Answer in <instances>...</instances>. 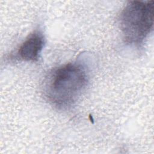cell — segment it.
<instances>
[{"label": "cell", "mask_w": 154, "mask_h": 154, "mask_svg": "<svg viewBox=\"0 0 154 154\" xmlns=\"http://www.w3.org/2000/svg\"><path fill=\"white\" fill-rule=\"evenodd\" d=\"M153 1H129L119 16V25L124 42L138 49L143 48L153 28Z\"/></svg>", "instance_id": "2"}, {"label": "cell", "mask_w": 154, "mask_h": 154, "mask_svg": "<svg viewBox=\"0 0 154 154\" xmlns=\"http://www.w3.org/2000/svg\"><path fill=\"white\" fill-rule=\"evenodd\" d=\"M88 75L79 62L69 63L53 69L46 76L43 93L48 102L58 109L73 106L85 91Z\"/></svg>", "instance_id": "1"}, {"label": "cell", "mask_w": 154, "mask_h": 154, "mask_svg": "<svg viewBox=\"0 0 154 154\" xmlns=\"http://www.w3.org/2000/svg\"><path fill=\"white\" fill-rule=\"evenodd\" d=\"M45 44V38L42 31L35 29L22 43L14 57L19 60L36 62L40 58Z\"/></svg>", "instance_id": "3"}]
</instances>
